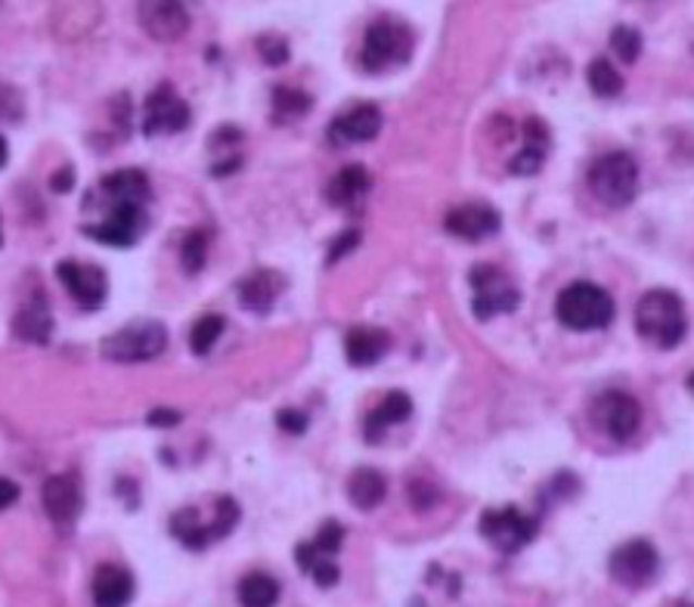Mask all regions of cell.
Returning a JSON list of instances; mask_svg holds the SVG:
<instances>
[{
  "mask_svg": "<svg viewBox=\"0 0 694 607\" xmlns=\"http://www.w3.org/2000/svg\"><path fill=\"white\" fill-rule=\"evenodd\" d=\"M590 189L598 202L611 205V208H627L639 193V168L633 156L627 152H608L598 162H593L590 174Z\"/></svg>",
  "mask_w": 694,
  "mask_h": 607,
  "instance_id": "obj_6",
  "label": "cell"
},
{
  "mask_svg": "<svg viewBox=\"0 0 694 607\" xmlns=\"http://www.w3.org/2000/svg\"><path fill=\"white\" fill-rule=\"evenodd\" d=\"M295 561L301 570L310 573V580L317 583L320 589H332L338 583V577H342V570L335 565V558H323V555H317L313 548L301 543V546L295 548Z\"/></svg>",
  "mask_w": 694,
  "mask_h": 607,
  "instance_id": "obj_28",
  "label": "cell"
},
{
  "mask_svg": "<svg viewBox=\"0 0 694 607\" xmlns=\"http://www.w3.org/2000/svg\"><path fill=\"white\" fill-rule=\"evenodd\" d=\"M236 292H239V304L246 310L264 317L273 310V304L280 301V295L286 292V276L276 273V270H258L236 285Z\"/></svg>",
  "mask_w": 694,
  "mask_h": 607,
  "instance_id": "obj_19",
  "label": "cell"
},
{
  "mask_svg": "<svg viewBox=\"0 0 694 607\" xmlns=\"http://www.w3.org/2000/svg\"><path fill=\"white\" fill-rule=\"evenodd\" d=\"M307 546L313 548L317 555H323V558H335L342 552V546H345V527L338 524V521H326Z\"/></svg>",
  "mask_w": 694,
  "mask_h": 607,
  "instance_id": "obj_32",
  "label": "cell"
},
{
  "mask_svg": "<svg viewBox=\"0 0 694 607\" xmlns=\"http://www.w3.org/2000/svg\"><path fill=\"white\" fill-rule=\"evenodd\" d=\"M181 422V412H174V409H152L149 412V425L152 428H171Z\"/></svg>",
  "mask_w": 694,
  "mask_h": 607,
  "instance_id": "obj_40",
  "label": "cell"
},
{
  "mask_svg": "<svg viewBox=\"0 0 694 607\" xmlns=\"http://www.w3.org/2000/svg\"><path fill=\"white\" fill-rule=\"evenodd\" d=\"M598 422L605 428V434L617 441V444H627L633 441L635 431L642 425V409L635 404L630 394L623 391H611L598 400Z\"/></svg>",
  "mask_w": 694,
  "mask_h": 607,
  "instance_id": "obj_16",
  "label": "cell"
},
{
  "mask_svg": "<svg viewBox=\"0 0 694 607\" xmlns=\"http://www.w3.org/2000/svg\"><path fill=\"white\" fill-rule=\"evenodd\" d=\"M357 243H360V233H357V230H347L345 236H338V239H335V245L329 248V263L342 261L345 255H350V248H354Z\"/></svg>",
  "mask_w": 694,
  "mask_h": 607,
  "instance_id": "obj_39",
  "label": "cell"
},
{
  "mask_svg": "<svg viewBox=\"0 0 694 607\" xmlns=\"http://www.w3.org/2000/svg\"><path fill=\"white\" fill-rule=\"evenodd\" d=\"M416 35L412 28L397 20L372 22L363 35V50H360V65L369 75H385L404 69L412 57Z\"/></svg>",
  "mask_w": 694,
  "mask_h": 607,
  "instance_id": "obj_2",
  "label": "cell"
},
{
  "mask_svg": "<svg viewBox=\"0 0 694 607\" xmlns=\"http://www.w3.org/2000/svg\"><path fill=\"white\" fill-rule=\"evenodd\" d=\"M608 570H611L614 583H620L623 589H633V592L648 589L660 570V552L648 540H630L614 548Z\"/></svg>",
  "mask_w": 694,
  "mask_h": 607,
  "instance_id": "obj_9",
  "label": "cell"
},
{
  "mask_svg": "<svg viewBox=\"0 0 694 607\" xmlns=\"http://www.w3.org/2000/svg\"><path fill=\"white\" fill-rule=\"evenodd\" d=\"M369 186H372V177H369L367 168H363V164H347V168H342V171L329 181L326 196L335 208H350V205L363 202Z\"/></svg>",
  "mask_w": 694,
  "mask_h": 607,
  "instance_id": "obj_23",
  "label": "cell"
},
{
  "mask_svg": "<svg viewBox=\"0 0 694 607\" xmlns=\"http://www.w3.org/2000/svg\"><path fill=\"white\" fill-rule=\"evenodd\" d=\"M276 425L283 428L286 434H305L307 425H310V419H307L301 409H280Z\"/></svg>",
  "mask_w": 694,
  "mask_h": 607,
  "instance_id": "obj_38",
  "label": "cell"
},
{
  "mask_svg": "<svg viewBox=\"0 0 694 607\" xmlns=\"http://www.w3.org/2000/svg\"><path fill=\"white\" fill-rule=\"evenodd\" d=\"M7 159H10V146H7V140L0 137V168L7 164Z\"/></svg>",
  "mask_w": 694,
  "mask_h": 607,
  "instance_id": "obj_43",
  "label": "cell"
},
{
  "mask_svg": "<svg viewBox=\"0 0 694 607\" xmlns=\"http://www.w3.org/2000/svg\"><path fill=\"white\" fill-rule=\"evenodd\" d=\"M347 496H350V503L360 508V511H372V508H379L385 503L388 481L375 468H357L354 478H350V484H347Z\"/></svg>",
  "mask_w": 694,
  "mask_h": 607,
  "instance_id": "obj_25",
  "label": "cell"
},
{
  "mask_svg": "<svg viewBox=\"0 0 694 607\" xmlns=\"http://www.w3.org/2000/svg\"><path fill=\"white\" fill-rule=\"evenodd\" d=\"M258 53L267 65H286L288 62V44L276 35H264L258 38Z\"/></svg>",
  "mask_w": 694,
  "mask_h": 607,
  "instance_id": "obj_36",
  "label": "cell"
},
{
  "mask_svg": "<svg viewBox=\"0 0 694 607\" xmlns=\"http://www.w3.org/2000/svg\"><path fill=\"white\" fill-rule=\"evenodd\" d=\"M134 577L122 565H100L90 580V598L94 607H127L134 602Z\"/></svg>",
  "mask_w": 694,
  "mask_h": 607,
  "instance_id": "obj_18",
  "label": "cell"
},
{
  "mask_svg": "<svg viewBox=\"0 0 694 607\" xmlns=\"http://www.w3.org/2000/svg\"><path fill=\"white\" fill-rule=\"evenodd\" d=\"M437 499H441V493L425 478H412L409 481V503H412L416 511H429V508L437 506Z\"/></svg>",
  "mask_w": 694,
  "mask_h": 607,
  "instance_id": "obj_35",
  "label": "cell"
},
{
  "mask_svg": "<svg viewBox=\"0 0 694 607\" xmlns=\"http://www.w3.org/2000/svg\"><path fill=\"white\" fill-rule=\"evenodd\" d=\"M481 536L496 546L503 555H518L521 548H528L540 533V521L518 511V508L503 506V508H487L481 515Z\"/></svg>",
  "mask_w": 694,
  "mask_h": 607,
  "instance_id": "obj_8",
  "label": "cell"
},
{
  "mask_svg": "<svg viewBox=\"0 0 694 607\" xmlns=\"http://www.w3.org/2000/svg\"><path fill=\"white\" fill-rule=\"evenodd\" d=\"M205 255H208V233L193 230L184 239V248H181V261H184V270L189 276H196V273L202 270Z\"/></svg>",
  "mask_w": 694,
  "mask_h": 607,
  "instance_id": "obj_33",
  "label": "cell"
},
{
  "mask_svg": "<svg viewBox=\"0 0 694 607\" xmlns=\"http://www.w3.org/2000/svg\"><path fill=\"white\" fill-rule=\"evenodd\" d=\"M444 226H447L449 236H456V239L481 243V239H491V236L499 233L503 218H499L496 208L484 202L459 205V208H453L447 218H444Z\"/></svg>",
  "mask_w": 694,
  "mask_h": 607,
  "instance_id": "obj_14",
  "label": "cell"
},
{
  "mask_svg": "<svg viewBox=\"0 0 694 607\" xmlns=\"http://www.w3.org/2000/svg\"><path fill=\"white\" fill-rule=\"evenodd\" d=\"M72 183H75V171H72V168H65V171H60V174L53 177V189H57V193H65Z\"/></svg>",
  "mask_w": 694,
  "mask_h": 607,
  "instance_id": "obj_42",
  "label": "cell"
},
{
  "mask_svg": "<svg viewBox=\"0 0 694 607\" xmlns=\"http://www.w3.org/2000/svg\"><path fill=\"white\" fill-rule=\"evenodd\" d=\"M391 350V335L385 329L375 325H354L345 338V354L347 363L357 369H367L385 360V354Z\"/></svg>",
  "mask_w": 694,
  "mask_h": 607,
  "instance_id": "obj_20",
  "label": "cell"
},
{
  "mask_svg": "<svg viewBox=\"0 0 694 607\" xmlns=\"http://www.w3.org/2000/svg\"><path fill=\"white\" fill-rule=\"evenodd\" d=\"M189 106L186 100L171 87V84H159L144 102V134L146 137H159V134H181L189 127Z\"/></svg>",
  "mask_w": 694,
  "mask_h": 607,
  "instance_id": "obj_11",
  "label": "cell"
},
{
  "mask_svg": "<svg viewBox=\"0 0 694 607\" xmlns=\"http://www.w3.org/2000/svg\"><path fill=\"white\" fill-rule=\"evenodd\" d=\"M382 112L372 102H357L354 109L342 112L335 122L329 124V140L335 146H354V143H369L379 137L382 131Z\"/></svg>",
  "mask_w": 694,
  "mask_h": 607,
  "instance_id": "obj_15",
  "label": "cell"
},
{
  "mask_svg": "<svg viewBox=\"0 0 694 607\" xmlns=\"http://www.w3.org/2000/svg\"><path fill=\"white\" fill-rule=\"evenodd\" d=\"M524 137H528L524 149L509 162L511 174H536L543 168V162H546V140H549L546 124L540 122V119H531V122L524 124Z\"/></svg>",
  "mask_w": 694,
  "mask_h": 607,
  "instance_id": "obj_27",
  "label": "cell"
},
{
  "mask_svg": "<svg viewBox=\"0 0 694 607\" xmlns=\"http://www.w3.org/2000/svg\"><path fill=\"white\" fill-rule=\"evenodd\" d=\"M13 332H16V338L35 342V345H44V342L50 338V332H53V317H50V307H47V301H44L41 295H35V298L16 313Z\"/></svg>",
  "mask_w": 694,
  "mask_h": 607,
  "instance_id": "obj_24",
  "label": "cell"
},
{
  "mask_svg": "<svg viewBox=\"0 0 694 607\" xmlns=\"http://www.w3.org/2000/svg\"><path fill=\"white\" fill-rule=\"evenodd\" d=\"M168 347V329L156 320L124 325L122 332L102 342V357L112 363H146Z\"/></svg>",
  "mask_w": 694,
  "mask_h": 607,
  "instance_id": "obj_7",
  "label": "cell"
},
{
  "mask_svg": "<svg viewBox=\"0 0 694 607\" xmlns=\"http://www.w3.org/2000/svg\"><path fill=\"white\" fill-rule=\"evenodd\" d=\"M280 595H283L280 580L270 577V573H261V570L246 573L236 583V602H239V607H276Z\"/></svg>",
  "mask_w": 694,
  "mask_h": 607,
  "instance_id": "obj_26",
  "label": "cell"
},
{
  "mask_svg": "<svg viewBox=\"0 0 694 607\" xmlns=\"http://www.w3.org/2000/svg\"><path fill=\"white\" fill-rule=\"evenodd\" d=\"M137 20L152 41H181L189 32V13L184 0H137Z\"/></svg>",
  "mask_w": 694,
  "mask_h": 607,
  "instance_id": "obj_12",
  "label": "cell"
},
{
  "mask_svg": "<svg viewBox=\"0 0 694 607\" xmlns=\"http://www.w3.org/2000/svg\"><path fill=\"white\" fill-rule=\"evenodd\" d=\"M239 518H243L239 503L233 496H221V499H214V521L211 524H205L196 508H181V511L171 515V533L189 552H205L211 543L226 540L236 530Z\"/></svg>",
  "mask_w": 694,
  "mask_h": 607,
  "instance_id": "obj_3",
  "label": "cell"
},
{
  "mask_svg": "<svg viewBox=\"0 0 694 607\" xmlns=\"http://www.w3.org/2000/svg\"><path fill=\"white\" fill-rule=\"evenodd\" d=\"M224 317H218V313H205L202 320H196L193 329H189V350L193 354H211V347L218 345V338L224 335Z\"/></svg>",
  "mask_w": 694,
  "mask_h": 607,
  "instance_id": "obj_31",
  "label": "cell"
},
{
  "mask_svg": "<svg viewBox=\"0 0 694 607\" xmlns=\"http://www.w3.org/2000/svg\"><path fill=\"white\" fill-rule=\"evenodd\" d=\"M22 119V97L10 87L0 84V122H20Z\"/></svg>",
  "mask_w": 694,
  "mask_h": 607,
  "instance_id": "obj_37",
  "label": "cell"
},
{
  "mask_svg": "<svg viewBox=\"0 0 694 607\" xmlns=\"http://www.w3.org/2000/svg\"><path fill=\"white\" fill-rule=\"evenodd\" d=\"M57 276L65 285V292L82 304L84 310H100L106 295H109V280L100 267L78 261H62L57 267Z\"/></svg>",
  "mask_w": 694,
  "mask_h": 607,
  "instance_id": "obj_13",
  "label": "cell"
},
{
  "mask_svg": "<svg viewBox=\"0 0 694 607\" xmlns=\"http://www.w3.org/2000/svg\"><path fill=\"white\" fill-rule=\"evenodd\" d=\"M109 202V199H106ZM146 221V205H131V202H109L106 205V218L100 223H87L84 236L97 239L102 245L112 248H131L140 239Z\"/></svg>",
  "mask_w": 694,
  "mask_h": 607,
  "instance_id": "obj_10",
  "label": "cell"
},
{
  "mask_svg": "<svg viewBox=\"0 0 694 607\" xmlns=\"http://www.w3.org/2000/svg\"><path fill=\"white\" fill-rule=\"evenodd\" d=\"M41 506L53 524H60V527L75 524L84 508L82 486H78L75 478H69V474L47 478V484L41 486Z\"/></svg>",
  "mask_w": 694,
  "mask_h": 607,
  "instance_id": "obj_17",
  "label": "cell"
},
{
  "mask_svg": "<svg viewBox=\"0 0 694 607\" xmlns=\"http://www.w3.org/2000/svg\"><path fill=\"white\" fill-rule=\"evenodd\" d=\"M635 329L654 347L673 350L682 345V338L689 332L685 304L670 288H652L635 304Z\"/></svg>",
  "mask_w": 694,
  "mask_h": 607,
  "instance_id": "obj_1",
  "label": "cell"
},
{
  "mask_svg": "<svg viewBox=\"0 0 694 607\" xmlns=\"http://www.w3.org/2000/svg\"><path fill=\"white\" fill-rule=\"evenodd\" d=\"M16 499H20V486L13 484V481H7V478H0V511L13 506Z\"/></svg>",
  "mask_w": 694,
  "mask_h": 607,
  "instance_id": "obj_41",
  "label": "cell"
},
{
  "mask_svg": "<svg viewBox=\"0 0 694 607\" xmlns=\"http://www.w3.org/2000/svg\"><path fill=\"white\" fill-rule=\"evenodd\" d=\"M409 416H412V400H409L407 391H391L388 397L369 412L363 437H367L369 444H379V441L385 437V431H388V428L407 422Z\"/></svg>",
  "mask_w": 694,
  "mask_h": 607,
  "instance_id": "obj_22",
  "label": "cell"
},
{
  "mask_svg": "<svg viewBox=\"0 0 694 607\" xmlns=\"http://www.w3.org/2000/svg\"><path fill=\"white\" fill-rule=\"evenodd\" d=\"M313 106V97L298 90V87H276L273 90V112L280 122H295V119H305Z\"/></svg>",
  "mask_w": 694,
  "mask_h": 607,
  "instance_id": "obj_30",
  "label": "cell"
},
{
  "mask_svg": "<svg viewBox=\"0 0 694 607\" xmlns=\"http://www.w3.org/2000/svg\"><path fill=\"white\" fill-rule=\"evenodd\" d=\"M586 82H590V90H593L595 97H602V100H614L620 90H623V78H620V72L614 69L611 60H605V57H598L586 65Z\"/></svg>",
  "mask_w": 694,
  "mask_h": 607,
  "instance_id": "obj_29",
  "label": "cell"
},
{
  "mask_svg": "<svg viewBox=\"0 0 694 607\" xmlns=\"http://www.w3.org/2000/svg\"><path fill=\"white\" fill-rule=\"evenodd\" d=\"M471 283V310L478 320H493V317H503V313H511L518 310L521 304V288L511 283V276L506 270L493 267V263H478L469 273Z\"/></svg>",
  "mask_w": 694,
  "mask_h": 607,
  "instance_id": "obj_5",
  "label": "cell"
},
{
  "mask_svg": "<svg viewBox=\"0 0 694 607\" xmlns=\"http://www.w3.org/2000/svg\"><path fill=\"white\" fill-rule=\"evenodd\" d=\"M555 317L573 332H595L614 320V298L602 285L573 283L558 295Z\"/></svg>",
  "mask_w": 694,
  "mask_h": 607,
  "instance_id": "obj_4",
  "label": "cell"
},
{
  "mask_svg": "<svg viewBox=\"0 0 694 607\" xmlns=\"http://www.w3.org/2000/svg\"><path fill=\"white\" fill-rule=\"evenodd\" d=\"M611 50L623 62H635L642 53V35L633 25H617L611 32Z\"/></svg>",
  "mask_w": 694,
  "mask_h": 607,
  "instance_id": "obj_34",
  "label": "cell"
},
{
  "mask_svg": "<svg viewBox=\"0 0 694 607\" xmlns=\"http://www.w3.org/2000/svg\"><path fill=\"white\" fill-rule=\"evenodd\" d=\"M100 193L109 202H131V205H146L152 199V186L149 177L137 168H124V171H112L106 174L100 183Z\"/></svg>",
  "mask_w": 694,
  "mask_h": 607,
  "instance_id": "obj_21",
  "label": "cell"
}]
</instances>
